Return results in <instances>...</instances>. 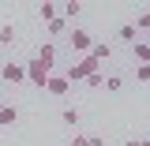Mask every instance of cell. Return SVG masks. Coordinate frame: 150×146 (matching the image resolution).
<instances>
[{
  "label": "cell",
  "mask_w": 150,
  "mask_h": 146,
  "mask_svg": "<svg viewBox=\"0 0 150 146\" xmlns=\"http://www.w3.org/2000/svg\"><path fill=\"white\" fill-rule=\"evenodd\" d=\"M90 56H94V60H109V56H112V49H109V45H94V49H90Z\"/></svg>",
  "instance_id": "9a60e30c"
},
{
  "label": "cell",
  "mask_w": 150,
  "mask_h": 146,
  "mask_svg": "<svg viewBox=\"0 0 150 146\" xmlns=\"http://www.w3.org/2000/svg\"><path fill=\"white\" fill-rule=\"evenodd\" d=\"M135 79L139 83H150V64H135Z\"/></svg>",
  "instance_id": "e0dca14e"
},
{
  "label": "cell",
  "mask_w": 150,
  "mask_h": 146,
  "mask_svg": "<svg viewBox=\"0 0 150 146\" xmlns=\"http://www.w3.org/2000/svg\"><path fill=\"white\" fill-rule=\"evenodd\" d=\"M128 146H150V139H131Z\"/></svg>",
  "instance_id": "44dd1931"
},
{
  "label": "cell",
  "mask_w": 150,
  "mask_h": 146,
  "mask_svg": "<svg viewBox=\"0 0 150 146\" xmlns=\"http://www.w3.org/2000/svg\"><path fill=\"white\" fill-rule=\"evenodd\" d=\"M68 45H71V53H83V56H86V53H90V49H94V37L86 34L83 26H75L71 34H68Z\"/></svg>",
  "instance_id": "7a4b0ae2"
},
{
  "label": "cell",
  "mask_w": 150,
  "mask_h": 146,
  "mask_svg": "<svg viewBox=\"0 0 150 146\" xmlns=\"http://www.w3.org/2000/svg\"><path fill=\"white\" fill-rule=\"evenodd\" d=\"M86 146H105V139L101 135H86Z\"/></svg>",
  "instance_id": "d6986e66"
},
{
  "label": "cell",
  "mask_w": 150,
  "mask_h": 146,
  "mask_svg": "<svg viewBox=\"0 0 150 146\" xmlns=\"http://www.w3.org/2000/svg\"><path fill=\"white\" fill-rule=\"evenodd\" d=\"M0 79H4V83H11V86L26 83V64H15V60H11V64H4V68H0Z\"/></svg>",
  "instance_id": "3957f363"
},
{
  "label": "cell",
  "mask_w": 150,
  "mask_h": 146,
  "mask_svg": "<svg viewBox=\"0 0 150 146\" xmlns=\"http://www.w3.org/2000/svg\"><path fill=\"white\" fill-rule=\"evenodd\" d=\"M135 30H143V34H146V41H150V11H143V15L135 19Z\"/></svg>",
  "instance_id": "5bb4252c"
},
{
  "label": "cell",
  "mask_w": 150,
  "mask_h": 146,
  "mask_svg": "<svg viewBox=\"0 0 150 146\" xmlns=\"http://www.w3.org/2000/svg\"><path fill=\"white\" fill-rule=\"evenodd\" d=\"M38 60H45V64H53V60H56V49L49 45V41H45V45L38 49Z\"/></svg>",
  "instance_id": "8fae6325"
},
{
  "label": "cell",
  "mask_w": 150,
  "mask_h": 146,
  "mask_svg": "<svg viewBox=\"0 0 150 146\" xmlns=\"http://www.w3.org/2000/svg\"><path fill=\"white\" fill-rule=\"evenodd\" d=\"M15 120H19V109H15V105H4V112H0V128H11Z\"/></svg>",
  "instance_id": "52a82bcc"
},
{
  "label": "cell",
  "mask_w": 150,
  "mask_h": 146,
  "mask_svg": "<svg viewBox=\"0 0 150 146\" xmlns=\"http://www.w3.org/2000/svg\"><path fill=\"white\" fill-rule=\"evenodd\" d=\"M116 37H120L124 45H135V41H139V30H135V23H131V26H120V30H116Z\"/></svg>",
  "instance_id": "8992f818"
},
{
  "label": "cell",
  "mask_w": 150,
  "mask_h": 146,
  "mask_svg": "<svg viewBox=\"0 0 150 146\" xmlns=\"http://www.w3.org/2000/svg\"><path fill=\"white\" fill-rule=\"evenodd\" d=\"M60 120H64L68 128H75V124H79V109H75V105H68V109L60 112Z\"/></svg>",
  "instance_id": "9c48e42d"
},
{
  "label": "cell",
  "mask_w": 150,
  "mask_h": 146,
  "mask_svg": "<svg viewBox=\"0 0 150 146\" xmlns=\"http://www.w3.org/2000/svg\"><path fill=\"white\" fill-rule=\"evenodd\" d=\"M49 71H53V64H45V60L30 56V64H26V79H30L34 86H45V83H49Z\"/></svg>",
  "instance_id": "6da1fadb"
},
{
  "label": "cell",
  "mask_w": 150,
  "mask_h": 146,
  "mask_svg": "<svg viewBox=\"0 0 150 146\" xmlns=\"http://www.w3.org/2000/svg\"><path fill=\"white\" fill-rule=\"evenodd\" d=\"M86 83H90V86H101V90H105V75H101V71H94V75H86Z\"/></svg>",
  "instance_id": "ac0fdd59"
},
{
  "label": "cell",
  "mask_w": 150,
  "mask_h": 146,
  "mask_svg": "<svg viewBox=\"0 0 150 146\" xmlns=\"http://www.w3.org/2000/svg\"><path fill=\"white\" fill-rule=\"evenodd\" d=\"M131 56H135V64H150V41H135Z\"/></svg>",
  "instance_id": "5b68a950"
},
{
  "label": "cell",
  "mask_w": 150,
  "mask_h": 146,
  "mask_svg": "<svg viewBox=\"0 0 150 146\" xmlns=\"http://www.w3.org/2000/svg\"><path fill=\"white\" fill-rule=\"evenodd\" d=\"M0 112H4V101H0Z\"/></svg>",
  "instance_id": "7402d4cb"
},
{
  "label": "cell",
  "mask_w": 150,
  "mask_h": 146,
  "mask_svg": "<svg viewBox=\"0 0 150 146\" xmlns=\"http://www.w3.org/2000/svg\"><path fill=\"white\" fill-rule=\"evenodd\" d=\"M45 90L53 94V97H68V90H71V83H68V75H49Z\"/></svg>",
  "instance_id": "277c9868"
},
{
  "label": "cell",
  "mask_w": 150,
  "mask_h": 146,
  "mask_svg": "<svg viewBox=\"0 0 150 146\" xmlns=\"http://www.w3.org/2000/svg\"><path fill=\"white\" fill-rule=\"evenodd\" d=\"M15 41V26H0V45H11Z\"/></svg>",
  "instance_id": "2e32d148"
},
{
  "label": "cell",
  "mask_w": 150,
  "mask_h": 146,
  "mask_svg": "<svg viewBox=\"0 0 150 146\" xmlns=\"http://www.w3.org/2000/svg\"><path fill=\"white\" fill-rule=\"evenodd\" d=\"M45 30H49V34H53V37H60V34H64V30H68V19H64V15H56L53 23H45Z\"/></svg>",
  "instance_id": "ba28073f"
},
{
  "label": "cell",
  "mask_w": 150,
  "mask_h": 146,
  "mask_svg": "<svg viewBox=\"0 0 150 146\" xmlns=\"http://www.w3.org/2000/svg\"><path fill=\"white\" fill-rule=\"evenodd\" d=\"M79 15H83V4H79V0L64 4V19H79Z\"/></svg>",
  "instance_id": "4fadbf2b"
},
{
  "label": "cell",
  "mask_w": 150,
  "mask_h": 146,
  "mask_svg": "<svg viewBox=\"0 0 150 146\" xmlns=\"http://www.w3.org/2000/svg\"><path fill=\"white\" fill-rule=\"evenodd\" d=\"M68 146H86V135H75V139H71Z\"/></svg>",
  "instance_id": "ffe728a7"
},
{
  "label": "cell",
  "mask_w": 150,
  "mask_h": 146,
  "mask_svg": "<svg viewBox=\"0 0 150 146\" xmlns=\"http://www.w3.org/2000/svg\"><path fill=\"white\" fill-rule=\"evenodd\" d=\"M105 90H109V94H120V90H124V79H120V75H109V79H105Z\"/></svg>",
  "instance_id": "7c38bea8"
},
{
  "label": "cell",
  "mask_w": 150,
  "mask_h": 146,
  "mask_svg": "<svg viewBox=\"0 0 150 146\" xmlns=\"http://www.w3.org/2000/svg\"><path fill=\"white\" fill-rule=\"evenodd\" d=\"M38 15L45 19V23H53V19L60 15V11H56V4H41V8H38Z\"/></svg>",
  "instance_id": "30bf717a"
}]
</instances>
